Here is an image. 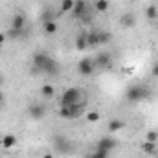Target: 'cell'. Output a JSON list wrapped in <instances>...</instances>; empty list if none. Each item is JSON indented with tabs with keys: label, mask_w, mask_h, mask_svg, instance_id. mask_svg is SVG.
<instances>
[{
	"label": "cell",
	"mask_w": 158,
	"mask_h": 158,
	"mask_svg": "<svg viewBox=\"0 0 158 158\" xmlns=\"http://www.w3.org/2000/svg\"><path fill=\"white\" fill-rule=\"evenodd\" d=\"M86 98H85V92L81 88H66L61 96V107H66V105H74V103H85Z\"/></svg>",
	"instance_id": "obj_1"
},
{
	"label": "cell",
	"mask_w": 158,
	"mask_h": 158,
	"mask_svg": "<svg viewBox=\"0 0 158 158\" xmlns=\"http://www.w3.org/2000/svg\"><path fill=\"white\" fill-rule=\"evenodd\" d=\"M149 94H151V90L147 86H143V85H131L127 88V92H125V99L131 101V103H138V101L145 99Z\"/></svg>",
	"instance_id": "obj_2"
},
{
	"label": "cell",
	"mask_w": 158,
	"mask_h": 158,
	"mask_svg": "<svg viewBox=\"0 0 158 158\" xmlns=\"http://www.w3.org/2000/svg\"><path fill=\"white\" fill-rule=\"evenodd\" d=\"M85 112V103H74V105H66L59 109V116L64 119H76Z\"/></svg>",
	"instance_id": "obj_3"
},
{
	"label": "cell",
	"mask_w": 158,
	"mask_h": 158,
	"mask_svg": "<svg viewBox=\"0 0 158 158\" xmlns=\"http://www.w3.org/2000/svg\"><path fill=\"white\" fill-rule=\"evenodd\" d=\"M53 147H55V151L61 153V155H72V153L76 151V145H74V143L70 142V138H66V136H55Z\"/></svg>",
	"instance_id": "obj_4"
},
{
	"label": "cell",
	"mask_w": 158,
	"mask_h": 158,
	"mask_svg": "<svg viewBox=\"0 0 158 158\" xmlns=\"http://www.w3.org/2000/svg\"><path fill=\"white\" fill-rule=\"evenodd\" d=\"M98 66H96V63H94V59H81L77 63V74L79 76H92L94 74V70H96Z\"/></svg>",
	"instance_id": "obj_5"
},
{
	"label": "cell",
	"mask_w": 158,
	"mask_h": 158,
	"mask_svg": "<svg viewBox=\"0 0 158 158\" xmlns=\"http://www.w3.org/2000/svg\"><path fill=\"white\" fill-rule=\"evenodd\" d=\"M48 61H50V55H46L44 52H37V53L33 55V59H31V63H33V70H35V72H44Z\"/></svg>",
	"instance_id": "obj_6"
},
{
	"label": "cell",
	"mask_w": 158,
	"mask_h": 158,
	"mask_svg": "<svg viewBox=\"0 0 158 158\" xmlns=\"http://www.w3.org/2000/svg\"><path fill=\"white\" fill-rule=\"evenodd\" d=\"M116 147H118V142H116V138H110V136L101 138L96 145V149H101V151H107V153H112Z\"/></svg>",
	"instance_id": "obj_7"
},
{
	"label": "cell",
	"mask_w": 158,
	"mask_h": 158,
	"mask_svg": "<svg viewBox=\"0 0 158 158\" xmlns=\"http://www.w3.org/2000/svg\"><path fill=\"white\" fill-rule=\"evenodd\" d=\"M94 63H96L98 68H110V64H112V55H110L109 52H101V53L96 55Z\"/></svg>",
	"instance_id": "obj_8"
},
{
	"label": "cell",
	"mask_w": 158,
	"mask_h": 158,
	"mask_svg": "<svg viewBox=\"0 0 158 158\" xmlns=\"http://www.w3.org/2000/svg\"><path fill=\"white\" fill-rule=\"evenodd\" d=\"M72 11H74V15L77 19H85V22H88V17H86V2L85 0H76Z\"/></svg>",
	"instance_id": "obj_9"
},
{
	"label": "cell",
	"mask_w": 158,
	"mask_h": 158,
	"mask_svg": "<svg viewBox=\"0 0 158 158\" xmlns=\"http://www.w3.org/2000/svg\"><path fill=\"white\" fill-rule=\"evenodd\" d=\"M28 114H30V118H33V119H42L46 116V107L35 103V105H31V107L28 109Z\"/></svg>",
	"instance_id": "obj_10"
},
{
	"label": "cell",
	"mask_w": 158,
	"mask_h": 158,
	"mask_svg": "<svg viewBox=\"0 0 158 158\" xmlns=\"http://www.w3.org/2000/svg\"><path fill=\"white\" fill-rule=\"evenodd\" d=\"M17 143H19V140H17L15 134H4V136L0 138V145H2L4 149H13Z\"/></svg>",
	"instance_id": "obj_11"
},
{
	"label": "cell",
	"mask_w": 158,
	"mask_h": 158,
	"mask_svg": "<svg viewBox=\"0 0 158 158\" xmlns=\"http://www.w3.org/2000/svg\"><path fill=\"white\" fill-rule=\"evenodd\" d=\"M119 24H121V28H132L136 24V17L132 13H123L119 19Z\"/></svg>",
	"instance_id": "obj_12"
},
{
	"label": "cell",
	"mask_w": 158,
	"mask_h": 158,
	"mask_svg": "<svg viewBox=\"0 0 158 158\" xmlns=\"http://www.w3.org/2000/svg\"><path fill=\"white\" fill-rule=\"evenodd\" d=\"M44 74H48L50 77H55L57 74H59V64L50 57V61H48V64H46V68H44Z\"/></svg>",
	"instance_id": "obj_13"
},
{
	"label": "cell",
	"mask_w": 158,
	"mask_h": 158,
	"mask_svg": "<svg viewBox=\"0 0 158 158\" xmlns=\"http://www.w3.org/2000/svg\"><path fill=\"white\" fill-rule=\"evenodd\" d=\"M40 94H42V98L52 99V98L55 96V86H53V85H50V83H46V85H42V86H40Z\"/></svg>",
	"instance_id": "obj_14"
},
{
	"label": "cell",
	"mask_w": 158,
	"mask_h": 158,
	"mask_svg": "<svg viewBox=\"0 0 158 158\" xmlns=\"http://www.w3.org/2000/svg\"><path fill=\"white\" fill-rule=\"evenodd\" d=\"M121 129H125V121L123 119H110L109 121V132L112 134V132H118Z\"/></svg>",
	"instance_id": "obj_15"
},
{
	"label": "cell",
	"mask_w": 158,
	"mask_h": 158,
	"mask_svg": "<svg viewBox=\"0 0 158 158\" xmlns=\"http://www.w3.org/2000/svg\"><path fill=\"white\" fill-rule=\"evenodd\" d=\"M145 17H147V20H151V22H156L158 20V6H147V9H145Z\"/></svg>",
	"instance_id": "obj_16"
},
{
	"label": "cell",
	"mask_w": 158,
	"mask_h": 158,
	"mask_svg": "<svg viewBox=\"0 0 158 158\" xmlns=\"http://www.w3.org/2000/svg\"><path fill=\"white\" fill-rule=\"evenodd\" d=\"M24 24H26L24 15H15L13 20H11V28L13 30H24Z\"/></svg>",
	"instance_id": "obj_17"
},
{
	"label": "cell",
	"mask_w": 158,
	"mask_h": 158,
	"mask_svg": "<svg viewBox=\"0 0 158 158\" xmlns=\"http://www.w3.org/2000/svg\"><path fill=\"white\" fill-rule=\"evenodd\" d=\"M44 33L46 35H55L57 33V22L55 20H44Z\"/></svg>",
	"instance_id": "obj_18"
},
{
	"label": "cell",
	"mask_w": 158,
	"mask_h": 158,
	"mask_svg": "<svg viewBox=\"0 0 158 158\" xmlns=\"http://www.w3.org/2000/svg\"><path fill=\"white\" fill-rule=\"evenodd\" d=\"M86 42H88V48L90 46H99V31H90L86 33Z\"/></svg>",
	"instance_id": "obj_19"
},
{
	"label": "cell",
	"mask_w": 158,
	"mask_h": 158,
	"mask_svg": "<svg viewBox=\"0 0 158 158\" xmlns=\"http://www.w3.org/2000/svg\"><path fill=\"white\" fill-rule=\"evenodd\" d=\"M76 48L79 52H85L88 48V42H86V33H79L77 39H76Z\"/></svg>",
	"instance_id": "obj_20"
},
{
	"label": "cell",
	"mask_w": 158,
	"mask_h": 158,
	"mask_svg": "<svg viewBox=\"0 0 158 158\" xmlns=\"http://www.w3.org/2000/svg\"><path fill=\"white\" fill-rule=\"evenodd\" d=\"M109 0H96L94 2V9L98 11V13H105V11H109Z\"/></svg>",
	"instance_id": "obj_21"
},
{
	"label": "cell",
	"mask_w": 158,
	"mask_h": 158,
	"mask_svg": "<svg viewBox=\"0 0 158 158\" xmlns=\"http://www.w3.org/2000/svg\"><path fill=\"white\" fill-rule=\"evenodd\" d=\"M142 151H143L145 155H155V153H156V143H155V142H145V143L142 145Z\"/></svg>",
	"instance_id": "obj_22"
},
{
	"label": "cell",
	"mask_w": 158,
	"mask_h": 158,
	"mask_svg": "<svg viewBox=\"0 0 158 158\" xmlns=\"http://www.w3.org/2000/svg\"><path fill=\"white\" fill-rule=\"evenodd\" d=\"M24 33H26V30H9L6 35H7V39H19V37H24Z\"/></svg>",
	"instance_id": "obj_23"
},
{
	"label": "cell",
	"mask_w": 158,
	"mask_h": 158,
	"mask_svg": "<svg viewBox=\"0 0 158 158\" xmlns=\"http://www.w3.org/2000/svg\"><path fill=\"white\" fill-rule=\"evenodd\" d=\"M74 4H76V0H63V2H61V11H63V13L72 11V9H74Z\"/></svg>",
	"instance_id": "obj_24"
},
{
	"label": "cell",
	"mask_w": 158,
	"mask_h": 158,
	"mask_svg": "<svg viewBox=\"0 0 158 158\" xmlns=\"http://www.w3.org/2000/svg\"><path fill=\"white\" fill-rule=\"evenodd\" d=\"M99 118H101V116H99L98 110H88V112H86V121H88V123H98Z\"/></svg>",
	"instance_id": "obj_25"
},
{
	"label": "cell",
	"mask_w": 158,
	"mask_h": 158,
	"mask_svg": "<svg viewBox=\"0 0 158 158\" xmlns=\"http://www.w3.org/2000/svg\"><path fill=\"white\" fill-rule=\"evenodd\" d=\"M112 40V35L109 31H99V44H107Z\"/></svg>",
	"instance_id": "obj_26"
},
{
	"label": "cell",
	"mask_w": 158,
	"mask_h": 158,
	"mask_svg": "<svg viewBox=\"0 0 158 158\" xmlns=\"http://www.w3.org/2000/svg\"><path fill=\"white\" fill-rule=\"evenodd\" d=\"M145 142H158V132L156 131H149L147 134H145Z\"/></svg>",
	"instance_id": "obj_27"
},
{
	"label": "cell",
	"mask_w": 158,
	"mask_h": 158,
	"mask_svg": "<svg viewBox=\"0 0 158 158\" xmlns=\"http://www.w3.org/2000/svg\"><path fill=\"white\" fill-rule=\"evenodd\" d=\"M109 155H110V153H107V151L96 149V151H94V155H92V158H109Z\"/></svg>",
	"instance_id": "obj_28"
},
{
	"label": "cell",
	"mask_w": 158,
	"mask_h": 158,
	"mask_svg": "<svg viewBox=\"0 0 158 158\" xmlns=\"http://www.w3.org/2000/svg\"><path fill=\"white\" fill-rule=\"evenodd\" d=\"M151 76H153L155 79H158V63L153 64V68H151Z\"/></svg>",
	"instance_id": "obj_29"
},
{
	"label": "cell",
	"mask_w": 158,
	"mask_h": 158,
	"mask_svg": "<svg viewBox=\"0 0 158 158\" xmlns=\"http://www.w3.org/2000/svg\"><path fill=\"white\" fill-rule=\"evenodd\" d=\"M6 40H7V35H6L4 31H0V46H2V44H6Z\"/></svg>",
	"instance_id": "obj_30"
},
{
	"label": "cell",
	"mask_w": 158,
	"mask_h": 158,
	"mask_svg": "<svg viewBox=\"0 0 158 158\" xmlns=\"http://www.w3.org/2000/svg\"><path fill=\"white\" fill-rule=\"evenodd\" d=\"M42 158H53V155H52V153H44V155H42Z\"/></svg>",
	"instance_id": "obj_31"
},
{
	"label": "cell",
	"mask_w": 158,
	"mask_h": 158,
	"mask_svg": "<svg viewBox=\"0 0 158 158\" xmlns=\"http://www.w3.org/2000/svg\"><path fill=\"white\" fill-rule=\"evenodd\" d=\"M2 83H4V76H2V74H0V85H2Z\"/></svg>",
	"instance_id": "obj_32"
},
{
	"label": "cell",
	"mask_w": 158,
	"mask_h": 158,
	"mask_svg": "<svg viewBox=\"0 0 158 158\" xmlns=\"http://www.w3.org/2000/svg\"><path fill=\"white\" fill-rule=\"evenodd\" d=\"M88 158H92V156H88Z\"/></svg>",
	"instance_id": "obj_33"
}]
</instances>
